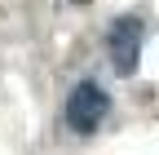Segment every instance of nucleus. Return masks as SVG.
<instances>
[{"mask_svg":"<svg viewBox=\"0 0 159 155\" xmlns=\"http://www.w3.org/2000/svg\"><path fill=\"white\" fill-rule=\"evenodd\" d=\"M106 111H111V98H106V89L102 84H75L71 89V98H66V129L71 133H93L97 124L106 120Z\"/></svg>","mask_w":159,"mask_h":155,"instance_id":"1","label":"nucleus"},{"mask_svg":"<svg viewBox=\"0 0 159 155\" xmlns=\"http://www.w3.org/2000/svg\"><path fill=\"white\" fill-rule=\"evenodd\" d=\"M142 35H146V27L137 22V18H119V22L106 31V53H111L115 75H133V71H137V58H142Z\"/></svg>","mask_w":159,"mask_h":155,"instance_id":"2","label":"nucleus"},{"mask_svg":"<svg viewBox=\"0 0 159 155\" xmlns=\"http://www.w3.org/2000/svg\"><path fill=\"white\" fill-rule=\"evenodd\" d=\"M66 5H80V0H66Z\"/></svg>","mask_w":159,"mask_h":155,"instance_id":"3","label":"nucleus"}]
</instances>
